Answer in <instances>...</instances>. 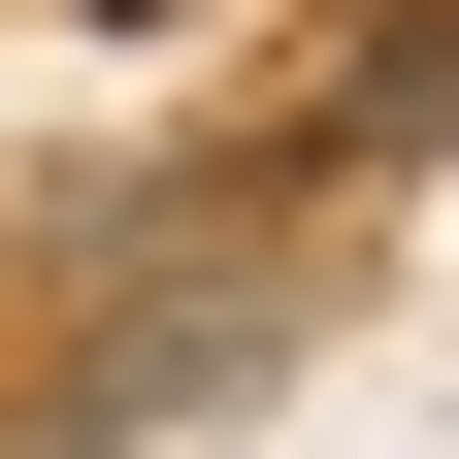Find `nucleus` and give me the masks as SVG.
Listing matches in <instances>:
<instances>
[{"mask_svg": "<svg viewBox=\"0 0 459 459\" xmlns=\"http://www.w3.org/2000/svg\"><path fill=\"white\" fill-rule=\"evenodd\" d=\"M230 361H296V296H263V263H230V296H132L66 361V427H164V394H230Z\"/></svg>", "mask_w": 459, "mask_h": 459, "instance_id": "obj_1", "label": "nucleus"}]
</instances>
